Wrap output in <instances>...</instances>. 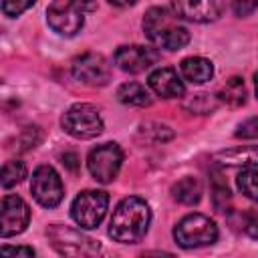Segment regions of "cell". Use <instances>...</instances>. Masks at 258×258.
<instances>
[{
  "mask_svg": "<svg viewBox=\"0 0 258 258\" xmlns=\"http://www.w3.org/2000/svg\"><path fill=\"white\" fill-rule=\"evenodd\" d=\"M238 189L252 202H258V169L254 167H246L238 173L236 177Z\"/></svg>",
  "mask_w": 258,
  "mask_h": 258,
  "instance_id": "obj_20",
  "label": "cell"
},
{
  "mask_svg": "<svg viewBox=\"0 0 258 258\" xmlns=\"http://www.w3.org/2000/svg\"><path fill=\"white\" fill-rule=\"evenodd\" d=\"M123 163V151L117 143H101L87 155V167L93 179L99 183H111Z\"/></svg>",
  "mask_w": 258,
  "mask_h": 258,
  "instance_id": "obj_6",
  "label": "cell"
},
{
  "mask_svg": "<svg viewBox=\"0 0 258 258\" xmlns=\"http://www.w3.org/2000/svg\"><path fill=\"white\" fill-rule=\"evenodd\" d=\"M26 177V165H24V161H20V159H10V161H6L4 163V167H2V187H12V185H16V183H20L22 179Z\"/></svg>",
  "mask_w": 258,
  "mask_h": 258,
  "instance_id": "obj_21",
  "label": "cell"
},
{
  "mask_svg": "<svg viewBox=\"0 0 258 258\" xmlns=\"http://www.w3.org/2000/svg\"><path fill=\"white\" fill-rule=\"evenodd\" d=\"M218 99H214L212 95L208 93H200V95H194L187 103H185V109H189L191 113H200V115H206L210 111H214L218 107Z\"/></svg>",
  "mask_w": 258,
  "mask_h": 258,
  "instance_id": "obj_22",
  "label": "cell"
},
{
  "mask_svg": "<svg viewBox=\"0 0 258 258\" xmlns=\"http://www.w3.org/2000/svg\"><path fill=\"white\" fill-rule=\"evenodd\" d=\"M73 77L89 87H103L111 79L109 60L99 52H85L73 60Z\"/></svg>",
  "mask_w": 258,
  "mask_h": 258,
  "instance_id": "obj_10",
  "label": "cell"
},
{
  "mask_svg": "<svg viewBox=\"0 0 258 258\" xmlns=\"http://www.w3.org/2000/svg\"><path fill=\"white\" fill-rule=\"evenodd\" d=\"M107 206H109V196L105 191L85 189L73 200L71 216L81 228L91 230L103 222V218L107 214Z\"/></svg>",
  "mask_w": 258,
  "mask_h": 258,
  "instance_id": "obj_5",
  "label": "cell"
},
{
  "mask_svg": "<svg viewBox=\"0 0 258 258\" xmlns=\"http://www.w3.org/2000/svg\"><path fill=\"white\" fill-rule=\"evenodd\" d=\"M30 191H32L34 200L42 208H54V206H58L60 200H62V196H64V187H62L60 175L50 165H38L32 171Z\"/></svg>",
  "mask_w": 258,
  "mask_h": 258,
  "instance_id": "obj_9",
  "label": "cell"
},
{
  "mask_svg": "<svg viewBox=\"0 0 258 258\" xmlns=\"http://www.w3.org/2000/svg\"><path fill=\"white\" fill-rule=\"evenodd\" d=\"M171 196H173V200H177L179 204L194 206V204H198V202L202 200V183H200L196 177L187 175V177L179 179L177 183H173Z\"/></svg>",
  "mask_w": 258,
  "mask_h": 258,
  "instance_id": "obj_18",
  "label": "cell"
},
{
  "mask_svg": "<svg viewBox=\"0 0 258 258\" xmlns=\"http://www.w3.org/2000/svg\"><path fill=\"white\" fill-rule=\"evenodd\" d=\"M36 0H2V12L10 18L22 14L24 10H28Z\"/></svg>",
  "mask_w": 258,
  "mask_h": 258,
  "instance_id": "obj_23",
  "label": "cell"
},
{
  "mask_svg": "<svg viewBox=\"0 0 258 258\" xmlns=\"http://www.w3.org/2000/svg\"><path fill=\"white\" fill-rule=\"evenodd\" d=\"M30 220L28 204L20 196H4L0 206V234L2 238L16 236L24 232Z\"/></svg>",
  "mask_w": 258,
  "mask_h": 258,
  "instance_id": "obj_11",
  "label": "cell"
},
{
  "mask_svg": "<svg viewBox=\"0 0 258 258\" xmlns=\"http://www.w3.org/2000/svg\"><path fill=\"white\" fill-rule=\"evenodd\" d=\"M83 14L75 0H52L46 8V22L60 36H75L85 24Z\"/></svg>",
  "mask_w": 258,
  "mask_h": 258,
  "instance_id": "obj_8",
  "label": "cell"
},
{
  "mask_svg": "<svg viewBox=\"0 0 258 258\" xmlns=\"http://www.w3.org/2000/svg\"><path fill=\"white\" fill-rule=\"evenodd\" d=\"M117 99L121 103H125V105H133V107H149L151 105L149 91L141 83H135V81L123 83L117 89Z\"/></svg>",
  "mask_w": 258,
  "mask_h": 258,
  "instance_id": "obj_17",
  "label": "cell"
},
{
  "mask_svg": "<svg viewBox=\"0 0 258 258\" xmlns=\"http://www.w3.org/2000/svg\"><path fill=\"white\" fill-rule=\"evenodd\" d=\"M228 200H230V189H228V185H226V183L216 185V187H214V206H216L218 212H224Z\"/></svg>",
  "mask_w": 258,
  "mask_h": 258,
  "instance_id": "obj_25",
  "label": "cell"
},
{
  "mask_svg": "<svg viewBox=\"0 0 258 258\" xmlns=\"http://www.w3.org/2000/svg\"><path fill=\"white\" fill-rule=\"evenodd\" d=\"M254 85H256V95H258V73L254 75Z\"/></svg>",
  "mask_w": 258,
  "mask_h": 258,
  "instance_id": "obj_33",
  "label": "cell"
},
{
  "mask_svg": "<svg viewBox=\"0 0 258 258\" xmlns=\"http://www.w3.org/2000/svg\"><path fill=\"white\" fill-rule=\"evenodd\" d=\"M143 32L151 44L165 50H179L189 42V32L183 24H179L175 12L167 8L155 6L145 12Z\"/></svg>",
  "mask_w": 258,
  "mask_h": 258,
  "instance_id": "obj_2",
  "label": "cell"
},
{
  "mask_svg": "<svg viewBox=\"0 0 258 258\" xmlns=\"http://www.w3.org/2000/svg\"><path fill=\"white\" fill-rule=\"evenodd\" d=\"M0 254L32 258V256H34V250H32V248H28V246H2V248H0Z\"/></svg>",
  "mask_w": 258,
  "mask_h": 258,
  "instance_id": "obj_27",
  "label": "cell"
},
{
  "mask_svg": "<svg viewBox=\"0 0 258 258\" xmlns=\"http://www.w3.org/2000/svg\"><path fill=\"white\" fill-rule=\"evenodd\" d=\"M248 234L254 236V238H258V218H254V220L248 224Z\"/></svg>",
  "mask_w": 258,
  "mask_h": 258,
  "instance_id": "obj_31",
  "label": "cell"
},
{
  "mask_svg": "<svg viewBox=\"0 0 258 258\" xmlns=\"http://www.w3.org/2000/svg\"><path fill=\"white\" fill-rule=\"evenodd\" d=\"M159 60V52L155 48L149 46H139V44H131V46H119L115 52V64L125 71V73H143L149 67H153Z\"/></svg>",
  "mask_w": 258,
  "mask_h": 258,
  "instance_id": "obj_13",
  "label": "cell"
},
{
  "mask_svg": "<svg viewBox=\"0 0 258 258\" xmlns=\"http://www.w3.org/2000/svg\"><path fill=\"white\" fill-rule=\"evenodd\" d=\"M238 139H256L258 137V115L242 121L234 133Z\"/></svg>",
  "mask_w": 258,
  "mask_h": 258,
  "instance_id": "obj_24",
  "label": "cell"
},
{
  "mask_svg": "<svg viewBox=\"0 0 258 258\" xmlns=\"http://www.w3.org/2000/svg\"><path fill=\"white\" fill-rule=\"evenodd\" d=\"M52 246L56 248L58 254L64 256H93L99 252V242H95L93 238L83 236L79 230L60 226V224H52L46 230Z\"/></svg>",
  "mask_w": 258,
  "mask_h": 258,
  "instance_id": "obj_7",
  "label": "cell"
},
{
  "mask_svg": "<svg viewBox=\"0 0 258 258\" xmlns=\"http://www.w3.org/2000/svg\"><path fill=\"white\" fill-rule=\"evenodd\" d=\"M75 2L81 6L83 12H93L97 8V0H75Z\"/></svg>",
  "mask_w": 258,
  "mask_h": 258,
  "instance_id": "obj_30",
  "label": "cell"
},
{
  "mask_svg": "<svg viewBox=\"0 0 258 258\" xmlns=\"http://www.w3.org/2000/svg\"><path fill=\"white\" fill-rule=\"evenodd\" d=\"M177 18L189 22H214L224 10V0H171Z\"/></svg>",
  "mask_w": 258,
  "mask_h": 258,
  "instance_id": "obj_12",
  "label": "cell"
},
{
  "mask_svg": "<svg viewBox=\"0 0 258 258\" xmlns=\"http://www.w3.org/2000/svg\"><path fill=\"white\" fill-rule=\"evenodd\" d=\"M214 161L228 167H258V145H242L226 151H218Z\"/></svg>",
  "mask_w": 258,
  "mask_h": 258,
  "instance_id": "obj_15",
  "label": "cell"
},
{
  "mask_svg": "<svg viewBox=\"0 0 258 258\" xmlns=\"http://www.w3.org/2000/svg\"><path fill=\"white\" fill-rule=\"evenodd\" d=\"M107 2L113 6H133L137 0H107Z\"/></svg>",
  "mask_w": 258,
  "mask_h": 258,
  "instance_id": "obj_32",
  "label": "cell"
},
{
  "mask_svg": "<svg viewBox=\"0 0 258 258\" xmlns=\"http://www.w3.org/2000/svg\"><path fill=\"white\" fill-rule=\"evenodd\" d=\"M62 129L75 139H93L103 133V119L97 107L89 103H77L60 119Z\"/></svg>",
  "mask_w": 258,
  "mask_h": 258,
  "instance_id": "obj_4",
  "label": "cell"
},
{
  "mask_svg": "<svg viewBox=\"0 0 258 258\" xmlns=\"http://www.w3.org/2000/svg\"><path fill=\"white\" fill-rule=\"evenodd\" d=\"M218 101L226 103L228 107H240L246 103V87L244 81L240 77H232L230 81H226V85L220 89Z\"/></svg>",
  "mask_w": 258,
  "mask_h": 258,
  "instance_id": "obj_19",
  "label": "cell"
},
{
  "mask_svg": "<svg viewBox=\"0 0 258 258\" xmlns=\"http://www.w3.org/2000/svg\"><path fill=\"white\" fill-rule=\"evenodd\" d=\"M236 16H248L258 8V0H232Z\"/></svg>",
  "mask_w": 258,
  "mask_h": 258,
  "instance_id": "obj_26",
  "label": "cell"
},
{
  "mask_svg": "<svg viewBox=\"0 0 258 258\" xmlns=\"http://www.w3.org/2000/svg\"><path fill=\"white\" fill-rule=\"evenodd\" d=\"M151 222V210L145 200L129 196L121 200L113 212L109 222V236L121 244H135L139 242Z\"/></svg>",
  "mask_w": 258,
  "mask_h": 258,
  "instance_id": "obj_1",
  "label": "cell"
},
{
  "mask_svg": "<svg viewBox=\"0 0 258 258\" xmlns=\"http://www.w3.org/2000/svg\"><path fill=\"white\" fill-rule=\"evenodd\" d=\"M60 159H62V165H64V167H69L71 171H77V169H79V157H77V153L67 151Z\"/></svg>",
  "mask_w": 258,
  "mask_h": 258,
  "instance_id": "obj_29",
  "label": "cell"
},
{
  "mask_svg": "<svg viewBox=\"0 0 258 258\" xmlns=\"http://www.w3.org/2000/svg\"><path fill=\"white\" fill-rule=\"evenodd\" d=\"M173 238L181 248H202L218 240V226L204 214H187L173 228Z\"/></svg>",
  "mask_w": 258,
  "mask_h": 258,
  "instance_id": "obj_3",
  "label": "cell"
},
{
  "mask_svg": "<svg viewBox=\"0 0 258 258\" xmlns=\"http://www.w3.org/2000/svg\"><path fill=\"white\" fill-rule=\"evenodd\" d=\"M147 85L161 99H175V97H183V93H185L183 81L179 79V75L171 67H159V69H155L149 75Z\"/></svg>",
  "mask_w": 258,
  "mask_h": 258,
  "instance_id": "obj_14",
  "label": "cell"
},
{
  "mask_svg": "<svg viewBox=\"0 0 258 258\" xmlns=\"http://www.w3.org/2000/svg\"><path fill=\"white\" fill-rule=\"evenodd\" d=\"M151 129L147 127V125H143L141 127V133L145 135V133H149ZM155 141H167V139H171V131H169V127H165V125H159V123H155Z\"/></svg>",
  "mask_w": 258,
  "mask_h": 258,
  "instance_id": "obj_28",
  "label": "cell"
},
{
  "mask_svg": "<svg viewBox=\"0 0 258 258\" xmlns=\"http://www.w3.org/2000/svg\"><path fill=\"white\" fill-rule=\"evenodd\" d=\"M179 71H181L183 79L194 83V85L208 83L214 77V64L204 56H187V58H183L181 64H179Z\"/></svg>",
  "mask_w": 258,
  "mask_h": 258,
  "instance_id": "obj_16",
  "label": "cell"
}]
</instances>
